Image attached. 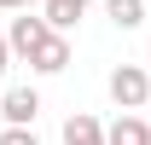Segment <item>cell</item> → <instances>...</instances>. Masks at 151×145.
Instances as JSON below:
<instances>
[{
    "label": "cell",
    "instance_id": "cell-8",
    "mask_svg": "<svg viewBox=\"0 0 151 145\" xmlns=\"http://www.w3.org/2000/svg\"><path fill=\"white\" fill-rule=\"evenodd\" d=\"M105 18L116 29H139L145 23V0H105Z\"/></svg>",
    "mask_w": 151,
    "mask_h": 145
},
{
    "label": "cell",
    "instance_id": "cell-3",
    "mask_svg": "<svg viewBox=\"0 0 151 145\" xmlns=\"http://www.w3.org/2000/svg\"><path fill=\"white\" fill-rule=\"evenodd\" d=\"M0 116H6V128H35V116H41V93H35V87H12L6 99H0Z\"/></svg>",
    "mask_w": 151,
    "mask_h": 145
},
{
    "label": "cell",
    "instance_id": "cell-9",
    "mask_svg": "<svg viewBox=\"0 0 151 145\" xmlns=\"http://www.w3.org/2000/svg\"><path fill=\"white\" fill-rule=\"evenodd\" d=\"M0 145H41V139H35V128H6Z\"/></svg>",
    "mask_w": 151,
    "mask_h": 145
},
{
    "label": "cell",
    "instance_id": "cell-5",
    "mask_svg": "<svg viewBox=\"0 0 151 145\" xmlns=\"http://www.w3.org/2000/svg\"><path fill=\"white\" fill-rule=\"evenodd\" d=\"M87 6H93V0H41V23H47L52 35H70L76 23L87 18Z\"/></svg>",
    "mask_w": 151,
    "mask_h": 145
},
{
    "label": "cell",
    "instance_id": "cell-2",
    "mask_svg": "<svg viewBox=\"0 0 151 145\" xmlns=\"http://www.w3.org/2000/svg\"><path fill=\"white\" fill-rule=\"evenodd\" d=\"M47 35H52V29H47L41 18H29V12L6 23V47H12V58H29V52L41 47V41H47Z\"/></svg>",
    "mask_w": 151,
    "mask_h": 145
},
{
    "label": "cell",
    "instance_id": "cell-6",
    "mask_svg": "<svg viewBox=\"0 0 151 145\" xmlns=\"http://www.w3.org/2000/svg\"><path fill=\"white\" fill-rule=\"evenodd\" d=\"M105 145H151V122L134 116V110H122V116L105 128Z\"/></svg>",
    "mask_w": 151,
    "mask_h": 145
},
{
    "label": "cell",
    "instance_id": "cell-4",
    "mask_svg": "<svg viewBox=\"0 0 151 145\" xmlns=\"http://www.w3.org/2000/svg\"><path fill=\"white\" fill-rule=\"evenodd\" d=\"M29 70L35 75H64L70 70V35H47L35 52H29Z\"/></svg>",
    "mask_w": 151,
    "mask_h": 145
},
{
    "label": "cell",
    "instance_id": "cell-7",
    "mask_svg": "<svg viewBox=\"0 0 151 145\" xmlns=\"http://www.w3.org/2000/svg\"><path fill=\"white\" fill-rule=\"evenodd\" d=\"M64 145H105V122H99V116H87V110L64 116Z\"/></svg>",
    "mask_w": 151,
    "mask_h": 145
},
{
    "label": "cell",
    "instance_id": "cell-10",
    "mask_svg": "<svg viewBox=\"0 0 151 145\" xmlns=\"http://www.w3.org/2000/svg\"><path fill=\"white\" fill-rule=\"evenodd\" d=\"M29 6H41V0H0V12H29Z\"/></svg>",
    "mask_w": 151,
    "mask_h": 145
},
{
    "label": "cell",
    "instance_id": "cell-11",
    "mask_svg": "<svg viewBox=\"0 0 151 145\" xmlns=\"http://www.w3.org/2000/svg\"><path fill=\"white\" fill-rule=\"evenodd\" d=\"M12 70V47H6V29H0V75Z\"/></svg>",
    "mask_w": 151,
    "mask_h": 145
},
{
    "label": "cell",
    "instance_id": "cell-1",
    "mask_svg": "<svg viewBox=\"0 0 151 145\" xmlns=\"http://www.w3.org/2000/svg\"><path fill=\"white\" fill-rule=\"evenodd\" d=\"M105 87H111V105L116 110H134V116H139V110L151 105V75L139 70V64H116Z\"/></svg>",
    "mask_w": 151,
    "mask_h": 145
}]
</instances>
